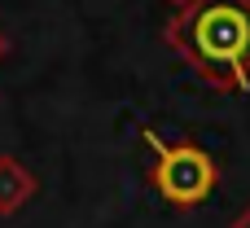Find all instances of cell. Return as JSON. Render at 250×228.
Instances as JSON below:
<instances>
[{
  "instance_id": "obj_4",
  "label": "cell",
  "mask_w": 250,
  "mask_h": 228,
  "mask_svg": "<svg viewBox=\"0 0 250 228\" xmlns=\"http://www.w3.org/2000/svg\"><path fill=\"white\" fill-rule=\"evenodd\" d=\"M233 228H250V207L242 211V215H237V220H233Z\"/></svg>"
},
{
  "instance_id": "obj_2",
  "label": "cell",
  "mask_w": 250,
  "mask_h": 228,
  "mask_svg": "<svg viewBox=\"0 0 250 228\" xmlns=\"http://www.w3.org/2000/svg\"><path fill=\"white\" fill-rule=\"evenodd\" d=\"M145 136V145L154 149V171H149V180H154V189L163 193V202H171V207H180V211H193V207H202L211 193H215V185H220V167H215V158L207 154V149H198V145H189V141H163L158 132H141Z\"/></svg>"
},
{
  "instance_id": "obj_5",
  "label": "cell",
  "mask_w": 250,
  "mask_h": 228,
  "mask_svg": "<svg viewBox=\"0 0 250 228\" xmlns=\"http://www.w3.org/2000/svg\"><path fill=\"white\" fill-rule=\"evenodd\" d=\"M4 53H9V35L0 31V62H4Z\"/></svg>"
},
{
  "instance_id": "obj_1",
  "label": "cell",
  "mask_w": 250,
  "mask_h": 228,
  "mask_svg": "<svg viewBox=\"0 0 250 228\" xmlns=\"http://www.w3.org/2000/svg\"><path fill=\"white\" fill-rule=\"evenodd\" d=\"M163 44L176 48L202 83L220 92L250 88V0H193L167 18Z\"/></svg>"
},
{
  "instance_id": "obj_6",
  "label": "cell",
  "mask_w": 250,
  "mask_h": 228,
  "mask_svg": "<svg viewBox=\"0 0 250 228\" xmlns=\"http://www.w3.org/2000/svg\"><path fill=\"white\" fill-rule=\"evenodd\" d=\"M167 4H171V9H176V13H180V9H189V4H193V0H167Z\"/></svg>"
},
{
  "instance_id": "obj_3",
  "label": "cell",
  "mask_w": 250,
  "mask_h": 228,
  "mask_svg": "<svg viewBox=\"0 0 250 228\" xmlns=\"http://www.w3.org/2000/svg\"><path fill=\"white\" fill-rule=\"evenodd\" d=\"M31 198H35V171H31L22 158L0 154V215L22 211Z\"/></svg>"
}]
</instances>
